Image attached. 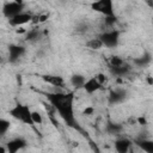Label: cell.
I'll list each match as a JSON object with an SVG mask.
<instances>
[{
  "instance_id": "cell-1",
  "label": "cell",
  "mask_w": 153,
  "mask_h": 153,
  "mask_svg": "<svg viewBox=\"0 0 153 153\" xmlns=\"http://www.w3.org/2000/svg\"><path fill=\"white\" fill-rule=\"evenodd\" d=\"M48 99L53 104V106L57 110L60 116L65 120L67 126L72 128H79L78 123L74 118V112H73V92H69L67 94L65 93H49Z\"/></svg>"
},
{
  "instance_id": "cell-2",
  "label": "cell",
  "mask_w": 153,
  "mask_h": 153,
  "mask_svg": "<svg viewBox=\"0 0 153 153\" xmlns=\"http://www.w3.org/2000/svg\"><path fill=\"white\" fill-rule=\"evenodd\" d=\"M23 7H24V5H23V1H20V0L5 2L4 7H2V13L10 20V19L14 18L16 16L23 13Z\"/></svg>"
},
{
  "instance_id": "cell-3",
  "label": "cell",
  "mask_w": 153,
  "mask_h": 153,
  "mask_svg": "<svg viewBox=\"0 0 153 153\" xmlns=\"http://www.w3.org/2000/svg\"><path fill=\"white\" fill-rule=\"evenodd\" d=\"M91 8L96 12L104 14L105 17L114 16V5L111 0H99L91 4Z\"/></svg>"
},
{
  "instance_id": "cell-4",
  "label": "cell",
  "mask_w": 153,
  "mask_h": 153,
  "mask_svg": "<svg viewBox=\"0 0 153 153\" xmlns=\"http://www.w3.org/2000/svg\"><path fill=\"white\" fill-rule=\"evenodd\" d=\"M100 41L103 42V44L105 47L109 48H114L118 44V39H120V32L117 30H111V31H105L99 36Z\"/></svg>"
},
{
  "instance_id": "cell-5",
  "label": "cell",
  "mask_w": 153,
  "mask_h": 153,
  "mask_svg": "<svg viewBox=\"0 0 153 153\" xmlns=\"http://www.w3.org/2000/svg\"><path fill=\"white\" fill-rule=\"evenodd\" d=\"M24 51H25V48H24V47L17 45V44H11V45L8 47V53H10L8 60H10V62H11V63L17 62V61L19 60V57L24 54Z\"/></svg>"
},
{
  "instance_id": "cell-6",
  "label": "cell",
  "mask_w": 153,
  "mask_h": 153,
  "mask_svg": "<svg viewBox=\"0 0 153 153\" xmlns=\"http://www.w3.org/2000/svg\"><path fill=\"white\" fill-rule=\"evenodd\" d=\"M26 146V141L22 137H16L13 140H10L6 145L7 153H17L19 149L24 148Z\"/></svg>"
},
{
  "instance_id": "cell-7",
  "label": "cell",
  "mask_w": 153,
  "mask_h": 153,
  "mask_svg": "<svg viewBox=\"0 0 153 153\" xmlns=\"http://www.w3.org/2000/svg\"><path fill=\"white\" fill-rule=\"evenodd\" d=\"M32 17H33L32 14H30V13H27V12H23V13L16 16L14 18L10 19V24H11L12 26H22V25H24V24L31 22V20H32Z\"/></svg>"
},
{
  "instance_id": "cell-8",
  "label": "cell",
  "mask_w": 153,
  "mask_h": 153,
  "mask_svg": "<svg viewBox=\"0 0 153 153\" xmlns=\"http://www.w3.org/2000/svg\"><path fill=\"white\" fill-rule=\"evenodd\" d=\"M131 147V142L128 139H117L115 141V149L117 153H128Z\"/></svg>"
},
{
  "instance_id": "cell-9",
  "label": "cell",
  "mask_w": 153,
  "mask_h": 153,
  "mask_svg": "<svg viewBox=\"0 0 153 153\" xmlns=\"http://www.w3.org/2000/svg\"><path fill=\"white\" fill-rule=\"evenodd\" d=\"M41 78H42L43 81H45L47 84H50V85H53V86L62 87L63 84H65L62 76H59V75H50V74H48V75H42Z\"/></svg>"
},
{
  "instance_id": "cell-10",
  "label": "cell",
  "mask_w": 153,
  "mask_h": 153,
  "mask_svg": "<svg viewBox=\"0 0 153 153\" xmlns=\"http://www.w3.org/2000/svg\"><path fill=\"white\" fill-rule=\"evenodd\" d=\"M100 88H102V85L97 81V79L94 76L93 78H90L88 80H86V82L84 85V90L87 93H94L96 91H98Z\"/></svg>"
},
{
  "instance_id": "cell-11",
  "label": "cell",
  "mask_w": 153,
  "mask_h": 153,
  "mask_svg": "<svg viewBox=\"0 0 153 153\" xmlns=\"http://www.w3.org/2000/svg\"><path fill=\"white\" fill-rule=\"evenodd\" d=\"M135 143H136V146H139L146 153H153V141L152 140L139 139V140H135Z\"/></svg>"
},
{
  "instance_id": "cell-12",
  "label": "cell",
  "mask_w": 153,
  "mask_h": 153,
  "mask_svg": "<svg viewBox=\"0 0 153 153\" xmlns=\"http://www.w3.org/2000/svg\"><path fill=\"white\" fill-rule=\"evenodd\" d=\"M85 82H86V79H85V76L84 75H81V74H74V75H72V78H71V84L74 86V88H84V85H85Z\"/></svg>"
},
{
  "instance_id": "cell-13",
  "label": "cell",
  "mask_w": 153,
  "mask_h": 153,
  "mask_svg": "<svg viewBox=\"0 0 153 153\" xmlns=\"http://www.w3.org/2000/svg\"><path fill=\"white\" fill-rule=\"evenodd\" d=\"M32 111L29 109L27 105H24V109H23V117H22V122L25 123V124H29V126H32L33 124V121H32Z\"/></svg>"
},
{
  "instance_id": "cell-14",
  "label": "cell",
  "mask_w": 153,
  "mask_h": 153,
  "mask_svg": "<svg viewBox=\"0 0 153 153\" xmlns=\"http://www.w3.org/2000/svg\"><path fill=\"white\" fill-rule=\"evenodd\" d=\"M23 109H24V105L23 104H17L16 106H13L11 110H10V115L16 118V120H19L22 121V117H23Z\"/></svg>"
},
{
  "instance_id": "cell-15",
  "label": "cell",
  "mask_w": 153,
  "mask_h": 153,
  "mask_svg": "<svg viewBox=\"0 0 153 153\" xmlns=\"http://www.w3.org/2000/svg\"><path fill=\"white\" fill-rule=\"evenodd\" d=\"M86 47H87L88 49H92V50H98V49L103 48L104 44H103V42L100 41V38L98 37V38H92V39L87 41V42H86Z\"/></svg>"
},
{
  "instance_id": "cell-16",
  "label": "cell",
  "mask_w": 153,
  "mask_h": 153,
  "mask_svg": "<svg viewBox=\"0 0 153 153\" xmlns=\"http://www.w3.org/2000/svg\"><path fill=\"white\" fill-rule=\"evenodd\" d=\"M123 98H124V92H121V91H111L110 92V96H109V102L111 104H115V103L121 102Z\"/></svg>"
},
{
  "instance_id": "cell-17",
  "label": "cell",
  "mask_w": 153,
  "mask_h": 153,
  "mask_svg": "<svg viewBox=\"0 0 153 153\" xmlns=\"http://www.w3.org/2000/svg\"><path fill=\"white\" fill-rule=\"evenodd\" d=\"M110 68H111V73L117 75V76H122V75H124L129 72V66L128 65H123L121 67H110Z\"/></svg>"
},
{
  "instance_id": "cell-18",
  "label": "cell",
  "mask_w": 153,
  "mask_h": 153,
  "mask_svg": "<svg viewBox=\"0 0 153 153\" xmlns=\"http://www.w3.org/2000/svg\"><path fill=\"white\" fill-rule=\"evenodd\" d=\"M106 130H108V133H110V134H118V133H121V130H122V126L121 124H117V123H108V126H106Z\"/></svg>"
},
{
  "instance_id": "cell-19",
  "label": "cell",
  "mask_w": 153,
  "mask_h": 153,
  "mask_svg": "<svg viewBox=\"0 0 153 153\" xmlns=\"http://www.w3.org/2000/svg\"><path fill=\"white\" fill-rule=\"evenodd\" d=\"M149 61H151V55H149L148 53H145L141 57H139V59H135V60H134V62H135L136 65H139V66L147 65Z\"/></svg>"
},
{
  "instance_id": "cell-20",
  "label": "cell",
  "mask_w": 153,
  "mask_h": 153,
  "mask_svg": "<svg viewBox=\"0 0 153 153\" xmlns=\"http://www.w3.org/2000/svg\"><path fill=\"white\" fill-rule=\"evenodd\" d=\"M10 126H11L10 121H7L5 118H1L0 120V135H5L7 133V130L10 129Z\"/></svg>"
},
{
  "instance_id": "cell-21",
  "label": "cell",
  "mask_w": 153,
  "mask_h": 153,
  "mask_svg": "<svg viewBox=\"0 0 153 153\" xmlns=\"http://www.w3.org/2000/svg\"><path fill=\"white\" fill-rule=\"evenodd\" d=\"M38 37H39V31L37 29H32L29 32H26V39L27 41H31L32 42V41L38 39Z\"/></svg>"
},
{
  "instance_id": "cell-22",
  "label": "cell",
  "mask_w": 153,
  "mask_h": 153,
  "mask_svg": "<svg viewBox=\"0 0 153 153\" xmlns=\"http://www.w3.org/2000/svg\"><path fill=\"white\" fill-rule=\"evenodd\" d=\"M123 65H124V62L120 56H115L114 55V56L110 57V66L111 67H121Z\"/></svg>"
},
{
  "instance_id": "cell-23",
  "label": "cell",
  "mask_w": 153,
  "mask_h": 153,
  "mask_svg": "<svg viewBox=\"0 0 153 153\" xmlns=\"http://www.w3.org/2000/svg\"><path fill=\"white\" fill-rule=\"evenodd\" d=\"M32 121H33V124H42L43 123V118H42V115L38 112V111H32Z\"/></svg>"
},
{
  "instance_id": "cell-24",
  "label": "cell",
  "mask_w": 153,
  "mask_h": 153,
  "mask_svg": "<svg viewBox=\"0 0 153 153\" xmlns=\"http://www.w3.org/2000/svg\"><path fill=\"white\" fill-rule=\"evenodd\" d=\"M94 78L97 79V81L103 86V84L104 82H106V75L104 74V73H98V74H96L94 75Z\"/></svg>"
},
{
  "instance_id": "cell-25",
  "label": "cell",
  "mask_w": 153,
  "mask_h": 153,
  "mask_svg": "<svg viewBox=\"0 0 153 153\" xmlns=\"http://www.w3.org/2000/svg\"><path fill=\"white\" fill-rule=\"evenodd\" d=\"M116 20H117V18H116L115 14H114V16H110V17H105V24L109 25V26L114 25V24L116 23Z\"/></svg>"
},
{
  "instance_id": "cell-26",
  "label": "cell",
  "mask_w": 153,
  "mask_h": 153,
  "mask_svg": "<svg viewBox=\"0 0 153 153\" xmlns=\"http://www.w3.org/2000/svg\"><path fill=\"white\" fill-rule=\"evenodd\" d=\"M93 112H94V109H93L92 106H87V108H85V110L82 111V114H84V115H87V116L92 115Z\"/></svg>"
},
{
  "instance_id": "cell-27",
  "label": "cell",
  "mask_w": 153,
  "mask_h": 153,
  "mask_svg": "<svg viewBox=\"0 0 153 153\" xmlns=\"http://www.w3.org/2000/svg\"><path fill=\"white\" fill-rule=\"evenodd\" d=\"M136 122H137L140 126H146V124H147V121H146V118H145L143 116L137 117V118H136Z\"/></svg>"
},
{
  "instance_id": "cell-28",
  "label": "cell",
  "mask_w": 153,
  "mask_h": 153,
  "mask_svg": "<svg viewBox=\"0 0 153 153\" xmlns=\"http://www.w3.org/2000/svg\"><path fill=\"white\" fill-rule=\"evenodd\" d=\"M47 19H48V14H39L38 23H44V22H47Z\"/></svg>"
},
{
  "instance_id": "cell-29",
  "label": "cell",
  "mask_w": 153,
  "mask_h": 153,
  "mask_svg": "<svg viewBox=\"0 0 153 153\" xmlns=\"http://www.w3.org/2000/svg\"><path fill=\"white\" fill-rule=\"evenodd\" d=\"M146 81H147L148 85L153 86V76H147V78H146Z\"/></svg>"
},
{
  "instance_id": "cell-30",
  "label": "cell",
  "mask_w": 153,
  "mask_h": 153,
  "mask_svg": "<svg viewBox=\"0 0 153 153\" xmlns=\"http://www.w3.org/2000/svg\"><path fill=\"white\" fill-rule=\"evenodd\" d=\"M16 32H17V33H26L27 31H26L24 27H19V29H17V30H16Z\"/></svg>"
},
{
  "instance_id": "cell-31",
  "label": "cell",
  "mask_w": 153,
  "mask_h": 153,
  "mask_svg": "<svg viewBox=\"0 0 153 153\" xmlns=\"http://www.w3.org/2000/svg\"><path fill=\"white\" fill-rule=\"evenodd\" d=\"M6 149H7V148H6L5 146H1V147H0V153H6Z\"/></svg>"
},
{
  "instance_id": "cell-32",
  "label": "cell",
  "mask_w": 153,
  "mask_h": 153,
  "mask_svg": "<svg viewBox=\"0 0 153 153\" xmlns=\"http://www.w3.org/2000/svg\"><path fill=\"white\" fill-rule=\"evenodd\" d=\"M146 2H147V5H148V6H151V7L153 8V0H147Z\"/></svg>"
}]
</instances>
